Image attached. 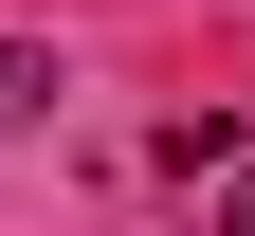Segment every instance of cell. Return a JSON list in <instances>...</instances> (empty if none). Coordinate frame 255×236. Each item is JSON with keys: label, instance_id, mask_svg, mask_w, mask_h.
<instances>
[{"label": "cell", "instance_id": "6da1fadb", "mask_svg": "<svg viewBox=\"0 0 255 236\" xmlns=\"http://www.w3.org/2000/svg\"><path fill=\"white\" fill-rule=\"evenodd\" d=\"M219 236H255V182H237V200H219Z\"/></svg>", "mask_w": 255, "mask_h": 236}]
</instances>
